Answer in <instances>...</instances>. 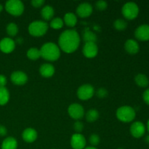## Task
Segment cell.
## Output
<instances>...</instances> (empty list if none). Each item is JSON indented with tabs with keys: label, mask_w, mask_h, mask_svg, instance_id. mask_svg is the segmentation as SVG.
Segmentation results:
<instances>
[{
	"label": "cell",
	"mask_w": 149,
	"mask_h": 149,
	"mask_svg": "<svg viewBox=\"0 0 149 149\" xmlns=\"http://www.w3.org/2000/svg\"><path fill=\"white\" fill-rule=\"evenodd\" d=\"M15 49V42L10 37H4L0 40V50L5 54L11 53Z\"/></svg>",
	"instance_id": "4fadbf2b"
},
{
	"label": "cell",
	"mask_w": 149,
	"mask_h": 149,
	"mask_svg": "<svg viewBox=\"0 0 149 149\" xmlns=\"http://www.w3.org/2000/svg\"><path fill=\"white\" fill-rule=\"evenodd\" d=\"M116 118L119 121L125 123L131 122L135 119L136 116L135 110L129 106H123L119 107L116 112Z\"/></svg>",
	"instance_id": "277c9868"
},
{
	"label": "cell",
	"mask_w": 149,
	"mask_h": 149,
	"mask_svg": "<svg viewBox=\"0 0 149 149\" xmlns=\"http://www.w3.org/2000/svg\"><path fill=\"white\" fill-rule=\"evenodd\" d=\"M17 140L13 137H7L2 141L1 148V149H17Z\"/></svg>",
	"instance_id": "ffe728a7"
},
{
	"label": "cell",
	"mask_w": 149,
	"mask_h": 149,
	"mask_svg": "<svg viewBox=\"0 0 149 149\" xmlns=\"http://www.w3.org/2000/svg\"><path fill=\"white\" fill-rule=\"evenodd\" d=\"M55 10L50 5L43 6L41 10V16L45 20H51L54 17Z\"/></svg>",
	"instance_id": "d6986e66"
},
{
	"label": "cell",
	"mask_w": 149,
	"mask_h": 149,
	"mask_svg": "<svg viewBox=\"0 0 149 149\" xmlns=\"http://www.w3.org/2000/svg\"><path fill=\"white\" fill-rule=\"evenodd\" d=\"M84 149H97L96 147H93V146H89V147H86Z\"/></svg>",
	"instance_id": "74e56055"
},
{
	"label": "cell",
	"mask_w": 149,
	"mask_h": 149,
	"mask_svg": "<svg viewBox=\"0 0 149 149\" xmlns=\"http://www.w3.org/2000/svg\"><path fill=\"white\" fill-rule=\"evenodd\" d=\"M7 83V77L3 74H0V87H6Z\"/></svg>",
	"instance_id": "e575fe53"
},
{
	"label": "cell",
	"mask_w": 149,
	"mask_h": 149,
	"mask_svg": "<svg viewBox=\"0 0 149 149\" xmlns=\"http://www.w3.org/2000/svg\"><path fill=\"white\" fill-rule=\"evenodd\" d=\"M113 27L116 30L119 31H125L127 27V23L125 20L122 18H118L113 22Z\"/></svg>",
	"instance_id": "f1b7e54d"
},
{
	"label": "cell",
	"mask_w": 149,
	"mask_h": 149,
	"mask_svg": "<svg viewBox=\"0 0 149 149\" xmlns=\"http://www.w3.org/2000/svg\"><path fill=\"white\" fill-rule=\"evenodd\" d=\"M117 149H124V148H117Z\"/></svg>",
	"instance_id": "b9f144b4"
},
{
	"label": "cell",
	"mask_w": 149,
	"mask_h": 149,
	"mask_svg": "<svg viewBox=\"0 0 149 149\" xmlns=\"http://www.w3.org/2000/svg\"><path fill=\"white\" fill-rule=\"evenodd\" d=\"M63 20L64 24L70 28L74 27L78 21L77 15L73 13H67L66 14H65Z\"/></svg>",
	"instance_id": "44dd1931"
},
{
	"label": "cell",
	"mask_w": 149,
	"mask_h": 149,
	"mask_svg": "<svg viewBox=\"0 0 149 149\" xmlns=\"http://www.w3.org/2000/svg\"><path fill=\"white\" fill-rule=\"evenodd\" d=\"M73 127L76 131V133H81L84 130V124L80 121H77L76 122H74Z\"/></svg>",
	"instance_id": "d6a6232c"
},
{
	"label": "cell",
	"mask_w": 149,
	"mask_h": 149,
	"mask_svg": "<svg viewBox=\"0 0 149 149\" xmlns=\"http://www.w3.org/2000/svg\"><path fill=\"white\" fill-rule=\"evenodd\" d=\"M143 99L146 104L149 105V88L146 90L143 94Z\"/></svg>",
	"instance_id": "d590c367"
},
{
	"label": "cell",
	"mask_w": 149,
	"mask_h": 149,
	"mask_svg": "<svg viewBox=\"0 0 149 149\" xmlns=\"http://www.w3.org/2000/svg\"><path fill=\"white\" fill-rule=\"evenodd\" d=\"M63 20L60 17H53V18L50 20V23H49V26H50L52 29H55V30H58V29H62V28L63 27Z\"/></svg>",
	"instance_id": "83f0119b"
},
{
	"label": "cell",
	"mask_w": 149,
	"mask_h": 149,
	"mask_svg": "<svg viewBox=\"0 0 149 149\" xmlns=\"http://www.w3.org/2000/svg\"><path fill=\"white\" fill-rule=\"evenodd\" d=\"M125 49L127 53L130 55H135L139 52V44L136 40L132 39H129L125 42Z\"/></svg>",
	"instance_id": "ac0fdd59"
},
{
	"label": "cell",
	"mask_w": 149,
	"mask_h": 149,
	"mask_svg": "<svg viewBox=\"0 0 149 149\" xmlns=\"http://www.w3.org/2000/svg\"><path fill=\"white\" fill-rule=\"evenodd\" d=\"M95 93V88L90 84H84L80 86L77 92V97L81 100H88L93 97Z\"/></svg>",
	"instance_id": "52a82bcc"
},
{
	"label": "cell",
	"mask_w": 149,
	"mask_h": 149,
	"mask_svg": "<svg viewBox=\"0 0 149 149\" xmlns=\"http://www.w3.org/2000/svg\"><path fill=\"white\" fill-rule=\"evenodd\" d=\"M7 134V129L4 125H0V137L6 136Z\"/></svg>",
	"instance_id": "8d00e7d4"
},
{
	"label": "cell",
	"mask_w": 149,
	"mask_h": 149,
	"mask_svg": "<svg viewBox=\"0 0 149 149\" xmlns=\"http://www.w3.org/2000/svg\"><path fill=\"white\" fill-rule=\"evenodd\" d=\"M89 142H90L91 146L95 147L96 146L98 145L100 142V136L97 134H92L89 138Z\"/></svg>",
	"instance_id": "f546056e"
},
{
	"label": "cell",
	"mask_w": 149,
	"mask_h": 149,
	"mask_svg": "<svg viewBox=\"0 0 149 149\" xmlns=\"http://www.w3.org/2000/svg\"><path fill=\"white\" fill-rule=\"evenodd\" d=\"M77 14L79 17L85 18L93 14V7L91 4L88 2H83L79 4L77 8Z\"/></svg>",
	"instance_id": "5bb4252c"
},
{
	"label": "cell",
	"mask_w": 149,
	"mask_h": 149,
	"mask_svg": "<svg viewBox=\"0 0 149 149\" xmlns=\"http://www.w3.org/2000/svg\"><path fill=\"white\" fill-rule=\"evenodd\" d=\"M80 36L74 29H67L63 31L58 38V47L65 53L75 52L80 45Z\"/></svg>",
	"instance_id": "6da1fadb"
},
{
	"label": "cell",
	"mask_w": 149,
	"mask_h": 149,
	"mask_svg": "<svg viewBox=\"0 0 149 149\" xmlns=\"http://www.w3.org/2000/svg\"><path fill=\"white\" fill-rule=\"evenodd\" d=\"M39 74L44 78H50L55 74V68L51 63H43L39 67Z\"/></svg>",
	"instance_id": "e0dca14e"
},
{
	"label": "cell",
	"mask_w": 149,
	"mask_h": 149,
	"mask_svg": "<svg viewBox=\"0 0 149 149\" xmlns=\"http://www.w3.org/2000/svg\"><path fill=\"white\" fill-rule=\"evenodd\" d=\"M6 11L13 16H20L24 12V4L20 0H8L4 5Z\"/></svg>",
	"instance_id": "5b68a950"
},
{
	"label": "cell",
	"mask_w": 149,
	"mask_h": 149,
	"mask_svg": "<svg viewBox=\"0 0 149 149\" xmlns=\"http://www.w3.org/2000/svg\"><path fill=\"white\" fill-rule=\"evenodd\" d=\"M26 56L29 60L31 61H36L41 58L40 50L36 47H31L26 52Z\"/></svg>",
	"instance_id": "d4e9b609"
},
{
	"label": "cell",
	"mask_w": 149,
	"mask_h": 149,
	"mask_svg": "<svg viewBox=\"0 0 149 149\" xmlns=\"http://www.w3.org/2000/svg\"><path fill=\"white\" fill-rule=\"evenodd\" d=\"M38 138V133L35 129L32 127L26 128L22 132V138L25 142L31 143L35 142Z\"/></svg>",
	"instance_id": "2e32d148"
},
{
	"label": "cell",
	"mask_w": 149,
	"mask_h": 149,
	"mask_svg": "<svg viewBox=\"0 0 149 149\" xmlns=\"http://www.w3.org/2000/svg\"><path fill=\"white\" fill-rule=\"evenodd\" d=\"M146 141L147 143H149V135H148V136L146 138Z\"/></svg>",
	"instance_id": "ab89813d"
},
{
	"label": "cell",
	"mask_w": 149,
	"mask_h": 149,
	"mask_svg": "<svg viewBox=\"0 0 149 149\" xmlns=\"http://www.w3.org/2000/svg\"><path fill=\"white\" fill-rule=\"evenodd\" d=\"M49 29V25L44 20H34L29 24L28 31L31 36L41 37L45 35Z\"/></svg>",
	"instance_id": "3957f363"
},
{
	"label": "cell",
	"mask_w": 149,
	"mask_h": 149,
	"mask_svg": "<svg viewBox=\"0 0 149 149\" xmlns=\"http://www.w3.org/2000/svg\"><path fill=\"white\" fill-rule=\"evenodd\" d=\"M135 36L140 41L149 40V25L143 24L138 26L135 29Z\"/></svg>",
	"instance_id": "9a60e30c"
},
{
	"label": "cell",
	"mask_w": 149,
	"mask_h": 149,
	"mask_svg": "<svg viewBox=\"0 0 149 149\" xmlns=\"http://www.w3.org/2000/svg\"><path fill=\"white\" fill-rule=\"evenodd\" d=\"M135 82L140 87H146L149 84V80L146 75L143 74H138L135 77Z\"/></svg>",
	"instance_id": "7402d4cb"
},
{
	"label": "cell",
	"mask_w": 149,
	"mask_h": 149,
	"mask_svg": "<svg viewBox=\"0 0 149 149\" xmlns=\"http://www.w3.org/2000/svg\"><path fill=\"white\" fill-rule=\"evenodd\" d=\"M45 3V0H32L31 5L35 8H39V7H42Z\"/></svg>",
	"instance_id": "836d02e7"
},
{
	"label": "cell",
	"mask_w": 149,
	"mask_h": 149,
	"mask_svg": "<svg viewBox=\"0 0 149 149\" xmlns=\"http://www.w3.org/2000/svg\"><path fill=\"white\" fill-rule=\"evenodd\" d=\"M3 9H4V7H3L2 4H0V13H1V12H2Z\"/></svg>",
	"instance_id": "f35d334b"
},
{
	"label": "cell",
	"mask_w": 149,
	"mask_h": 149,
	"mask_svg": "<svg viewBox=\"0 0 149 149\" xmlns=\"http://www.w3.org/2000/svg\"><path fill=\"white\" fill-rule=\"evenodd\" d=\"M82 53L87 58H93L98 53V47L95 42H86L82 49Z\"/></svg>",
	"instance_id": "9c48e42d"
},
{
	"label": "cell",
	"mask_w": 149,
	"mask_h": 149,
	"mask_svg": "<svg viewBox=\"0 0 149 149\" xmlns=\"http://www.w3.org/2000/svg\"><path fill=\"white\" fill-rule=\"evenodd\" d=\"M97 36L93 31L90 30H85L83 33V40L84 42H95L97 41Z\"/></svg>",
	"instance_id": "4316f807"
},
{
	"label": "cell",
	"mask_w": 149,
	"mask_h": 149,
	"mask_svg": "<svg viewBox=\"0 0 149 149\" xmlns=\"http://www.w3.org/2000/svg\"><path fill=\"white\" fill-rule=\"evenodd\" d=\"M86 138L81 133H75L71 138V146L73 149H84L86 148Z\"/></svg>",
	"instance_id": "30bf717a"
},
{
	"label": "cell",
	"mask_w": 149,
	"mask_h": 149,
	"mask_svg": "<svg viewBox=\"0 0 149 149\" xmlns=\"http://www.w3.org/2000/svg\"><path fill=\"white\" fill-rule=\"evenodd\" d=\"M95 8L98 10L99 11H104L107 9L108 7V3L106 1L103 0H100V1H97L95 2Z\"/></svg>",
	"instance_id": "4dcf8cb0"
},
{
	"label": "cell",
	"mask_w": 149,
	"mask_h": 149,
	"mask_svg": "<svg viewBox=\"0 0 149 149\" xmlns=\"http://www.w3.org/2000/svg\"><path fill=\"white\" fill-rule=\"evenodd\" d=\"M130 134L135 138H140L144 135L146 132V126L143 122L137 121L131 125L130 128Z\"/></svg>",
	"instance_id": "8fae6325"
},
{
	"label": "cell",
	"mask_w": 149,
	"mask_h": 149,
	"mask_svg": "<svg viewBox=\"0 0 149 149\" xmlns=\"http://www.w3.org/2000/svg\"><path fill=\"white\" fill-rule=\"evenodd\" d=\"M10 79L15 85L21 86L27 83L29 78H28L27 74L23 71H15L12 73L10 76Z\"/></svg>",
	"instance_id": "7c38bea8"
},
{
	"label": "cell",
	"mask_w": 149,
	"mask_h": 149,
	"mask_svg": "<svg viewBox=\"0 0 149 149\" xmlns=\"http://www.w3.org/2000/svg\"><path fill=\"white\" fill-rule=\"evenodd\" d=\"M41 58L47 61H58L61 57V49L54 42H47L45 43L40 48Z\"/></svg>",
	"instance_id": "7a4b0ae2"
},
{
	"label": "cell",
	"mask_w": 149,
	"mask_h": 149,
	"mask_svg": "<svg viewBox=\"0 0 149 149\" xmlns=\"http://www.w3.org/2000/svg\"><path fill=\"white\" fill-rule=\"evenodd\" d=\"M10 92L6 87H0V106H4L10 100Z\"/></svg>",
	"instance_id": "cb8c5ba5"
},
{
	"label": "cell",
	"mask_w": 149,
	"mask_h": 149,
	"mask_svg": "<svg viewBox=\"0 0 149 149\" xmlns=\"http://www.w3.org/2000/svg\"><path fill=\"white\" fill-rule=\"evenodd\" d=\"M109 95V92L106 90L105 87H100L98 90L96 91V95L99 97V98H105Z\"/></svg>",
	"instance_id": "1f68e13d"
},
{
	"label": "cell",
	"mask_w": 149,
	"mask_h": 149,
	"mask_svg": "<svg viewBox=\"0 0 149 149\" xmlns=\"http://www.w3.org/2000/svg\"><path fill=\"white\" fill-rule=\"evenodd\" d=\"M86 120L90 123H93L95 121H97L99 118V112L97 109H89L85 113Z\"/></svg>",
	"instance_id": "603a6c76"
},
{
	"label": "cell",
	"mask_w": 149,
	"mask_h": 149,
	"mask_svg": "<svg viewBox=\"0 0 149 149\" xmlns=\"http://www.w3.org/2000/svg\"><path fill=\"white\" fill-rule=\"evenodd\" d=\"M147 129H148V131L149 132V119H148V122H147Z\"/></svg>",
	"instance_id": "60d3db41"
},
{
	"label": "cell",
	"mask_w": 149,
	"mask_h": 149,
	"mask_svg": "<svg viewBox=\"0 0 149 149\" xmlns=\"http://www.w3.org/2000/svg\"><path fill=\"white\" fill-rule=\"evenodd\" d=\"M68 113L71 119L79 121L85 115V111L81 105L79 103H71L68 108Z\"/></svg>",
	"instance_id": "ba28073f"
},
{
	"label": "cell",
	"mask_w": 149,
	"mask_h": 149,
	"mask_svg": "<svg viewBox=\"0 0 149 149\" xmlns=\"http://www.w3.org/2000/svg\"><path fill=\"white\" fill-rule=\"evenodd\" d=\"M122 13L124 17L127 20H133L136 18L139 14V7L136 3L129 1L122 6Z\"/></svg>",
	"instance_id": "8992f818"
},
{
	"label": "cell",
	"mask_w": 149,
	"mask_h": 149,
	"mask_svg": "<svg viewBox=\"0 0 149 149\" xmlns=\"http://www.w3.org/2000/svg\"><path fill=\"white\" fill-rule=\"evenodd\" d=\"M18 31L19 29L16 23H13V22L8 23L7 27H6V32H7V33L10 38L15 36L18 33Z\"/></svg>",
	"instance_id": "484cf974"
}]
</instances>
